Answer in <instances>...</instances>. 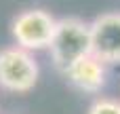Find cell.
<instances>
[{"label": "cell", "instance_id": "cell-1", "mask_svg": "<svg viewBox=\"0 0 120 114\" xmlns=\"http://www.w3.org/2000/svg\"><path fill=\"white\" fill-rule=\"evenodd\" d=\"M53 63L59 72H68L74 63L93 53L91 47V23L78 17H61L57 19V28L53 40L49 44Z\"/></svg>", "mask_w": 120, "mask_h": 114}, {"label": "cell", "instance_id": "cell-2", "mask_svg": "<svg viewBox=\"0 0 120 114\" xmlns=\"http://www.w3.org/2000/svg\"><path fill=\"white\" fill-rule=\"evenodd\" d=\"M38 61L17 44L0 49V87L11 93H27L38 83Z\"/></svg>", "mask_w": 120, "mask_h": 114}, {"label": "cell", "instance_id": "cell-4", "mask_svg": "<svg viewBox=\"0 0 120 114\" xmlns=\"http://www.w3.org/2000/svg\"><path fill=\"white\" fill-rule=\"evenodd\" d=\"M93 55L108 63H120V13H103L91 23Z\"/></svg>", "mask_w": 120, "mask_h": 114}, {"label": "cell", "instance_id": "cell-3", "mask_svg": "<svg viewBox=\"0 0 120 114\" xmlns=\"http://www.w3.org/2000/svg\"><path fill=\"white\" fill-rule=\"evenodd\" d=\"M57 28V19L44 8H27L15 15L11 23V34L17 47L25 51H40L49 49L53 34Z\"/></svg>", "mask_w": 120, "mask_h": 114}, {"label": "cell", "instance_id": "cell-5", "mask_svg": "<svg viewBox=\"0 0 120 114\" xmlns=\"http://www.w3.org/2000/svg\"><path fill=\"white\" fill-rule=\"evenodd\" d=\"M65 76L76 89L84 93H99L105 85V63L91 53L78 63H74L65 72Z\"/></svg>", "mask_w": 120, "mask_h": 114}, {"label": "cell", "instance_id": "cell-6", "mask_svg": "<svg viewBox=\"0 0 120 114\" xmlns=\"http://www.w3.org/2000/svg\"><path fill=\"white\" fill-rule=\"evenodd\" d=\"M86 114H120V99L114 97H97Z\"/></svg>", "mask_w": 120, "mask_h": 114}]
</instances>
